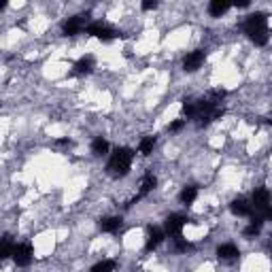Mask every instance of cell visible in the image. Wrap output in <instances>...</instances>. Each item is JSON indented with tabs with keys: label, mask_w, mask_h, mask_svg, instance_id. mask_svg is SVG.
I'll return each instance as SVG.
<instances>
[{
	"label": "cell",
	"mask_w": 272,
	"mask_h": 272,
	"mask_svg": "<svg viewBox=\"0 0 272 272\" xmlns=\"http://www.w3.org/2000/svg\"><path fill=\"white\" fill-rule=\"evenodd\" d=\"M85 32L90 34V36H96V38H100L102 42H108V40H113L115 36H119V34L110 28L108 24H104V22H92L88 28H85Z\"/></svg>",
	"instance_id": "cell-3"
},
{
	"label": "cell",
	"mask_w": 272,
	"mask_h": 272,
	"mask_svg": "<svg viewBox=\"0 0 272 272\" xmlns=\"http://www.w3.org/2000/svg\"><path fill=\"white\" fill-rule=\"evenodd\" d=\"M13 251H15V244L11 240V236H4L2 238V249H0V258L2 260H8V258H13Z\"/></svg>",
	"instance_id": "cell-22"
},
{
	"label": "cell",
	"mask_w": 272,
	"mask_h": 272,
	"mask_svg": "<svg viewBox=\"0 0 272 272\" xmlns=\"http://www.w3.org/2000/svg\"><path fill=\"white\" fill-rule=\"evenodd\" d=\"M242 30L244 34L253 40V45L264 47L268 45L270 40V34H268V15L264 11H255L251 15H246V20L242 24Z\"/></svg>",
	"instance_id": "cell-1"
},
{
	"label": "cell",
	"mask_w": 272,
	"mask_h": 272,
	"mask_svg": "<svg viewBox=\"0 0 272 272\" xmlns=\"http://www.w3.org/2000/svg\"><path fill=\"white\" fill-rule=\"evenodd\" d=\"M268 249H270V253H272V236H270V240H268Z\"/></svg>",
	"instance_id": "cell-27"
},
{
	"label": "cell",
	"mask_w": 272,
	"mask_h": 272,
	"mask_svg": "<svg viewBox=\"0 0 272 272\" xmlns=\"http://www.w3.org/2000/svg\"><path fill=\"white\" fill-rule=\"evenodd\" d=\"M238 255H240V251H238V246L232 244V242H224L217 246V258L219 260H236Z\"/></svg>",
	"instance_id": "cell-14"
},
{
	"label": "cell",
	"mask_w": 272,
	"mask_h": 272,
	"mask_svg": "<svg viewBox=\"0 0 272 272\" xmlns=\"http://www.w3.org/2000/svg\"><path fill=\"white\" fill-rule=\"evenodd\" d=\"M187 221L190 219H187L185 215H181V212H172V215H168L166 221H164L166 236H181V230L185 228Z\"/></svg>",
	"instance_id": "cell-5"
},
{
	"label": "cell",
	"mask_w": 272,
	"mask_h": 272,
	"mask_svg": "<svg viewBox=\"0 0 272 272\" xmlns=\"http://www.w3.org/2000/svg\"><path fill=\"white\" fill-rule=\"evenodd\" d=\"M204 60H206V51H204V49H194V51H190V54L183 58V70H185V72L200 70V66L204 64Z\"/></svg>",
	"instance_id": "cell-6"
},
{
	"label": "cell",
	"mask_w": 272,
	"mask_h": 272,
	"mask_svg": "<svg viewBox=\"0 0 272 272\" xmlns=\"http://www.w3.org/2000/svg\"><path fill=\"white\" fill-rule=\"evenodd\" d=\"M96 68V58L94 56H83L72 64V72L74 74H90Z\"/></svg>",
	"instance_id": "cell-10"
},
{
	"label": "cell",
	"mask_w": 272,
	"mask_h": 272,
	"mask_svg": "<svg viewBox=\"0 0 272 272\" xmlns=\"http://www.w3.org/2000/svg\"><path fill=\"white\" fill-rule=\"evenodd\" d=\"M230 210H232V215H236V217H249L253 206L244 198H234L230 202Z\"/></svg>",
	"instance_id": "cell-11"
},
{
	"label": "cell",
	"mask_w": 272,
	"mask_h": 272,
	"mask_svg": "<svg viewBox=\"0 0 272 272\" xmlns=\"http://www.w3.org/2000/svg\"><path fill=\"white\" fill-rule=\"evenodd\" d=\"M196 198H198V187L196 185H187V187H183V192L178 194V200H181V204H185V206L194 204Z\"/></svg>",
	"instance_id": "cell-17"
},
{
	"label": "cell",
	"mask_w": 272,
	"mask_h": 272,
	"mask_svg": "<svg viewBox=\"0 0 272 272\" xmlns=\"http://www.w3.org/2000/svg\"><path fill=\"white\" fill-rule=\"evenodd\" d=\"M183 115L187 119H196V115H198V104H196V100H185L183 102Z\"/></svg>",
	"instance_id": "cell-23"
},
{
	"label": "cell",
	"mask_w": 272,
	"mask_h": 272,
	"mask_svg": "<svg viewBox=\"0 0 272 272\" xmlns=\"http://www.w3.org/2000/svg\"><path fill=\"white\" fill-rule=\"evenodd\" d=\"M166 238V232L162 228H156V226H149L147 230V242H144V251H156L158 246L164 242Z\"/></svg>",
	"instance_id": "cell-9"
},
{
	"label": "cell",
	"mask_w": 272,
	"mask_h": 272,
	"mask_svg": "<svg viewBox=\"0 0 272 272\" xmlns=\"http://www.w3.org/2000/svg\"><path fill=\"white\" fill-rule=\"evenodd\" d=\"M264 219H268V221H272V206L266 210V212H264Z\"/></svg>",
	"instance_id": "cell-26"
},
{
	"label": "cell",
	"mask_w": 272,
	"mask_h": 272,
	"mask_svg": "<svg viewBox=\"0 0 272 272\" xmlns=\"http://www.w3.org/2000/svg\"><path fill=\"white\" fill-rule=\"evenodd\" d=\"M153 149H156V136H144V138H140L138 142V153L140 156H151Z\"/></svg>",
	"instance_id": "cell-19"
},
{
	"label": "cell",
	"mask_w": 272,
	"mask_h": 272,
	"mask_svg": "<svg viewBox=\"0 0 272 272\" xmlns=\"http://www.w3.org/2000/svg\"><path fill=\"white\" fill-rule=\"evenodd\" d=\"M85 15H72L68 17V20L62 24V34L64 36H76V34H81V30L85 28Z\"/></svg>",
	"instance_id": "cell-8"
},
{
	"label": "cell",
	"mask_w": 272,
	"mask_h": 272,
	"mask_svg": "<svg viewBox=\"0 0 272 272\" xmlns=\"http://www.w3.org/2000/svg\"><path fill=\"white\" fill-rule=\"evenodd\" d=\"M115 260H102L98 264H94V266L90 268V272H113L115 270Z\"/></svg>",
	"instance_id": "cell-21"
},
{
	"label": "cell",
	"mask_w": 272,
	"mask_h": 272,
	"mask_svg": "<svg viewBox=\"0 0 272 272\" xmlns=\"http://www.w3.org/2000/svg\"><path fill=\"white\" fill-rule=\"evenodd\" d=\"M92 153H94L96 158L106 156V153H108V140L102 138V136H96V138L92 140Z\"/></svg>",
	"instance_id": "cell-18"
},
{
	"label": "cell",
	"mask_w": 272,
	"mask_h": 272,
	"mask_svg": "<svg viewBox=\"0 0 272 272\" xmlns=\"http://www.w3.org/2000/svg\"><path fill=\"white\" fill-rule=\"evenodd\" d=\"M251 206L260 212H266L270 208V202H272V194L266 190V187H255L253 196H251Z\"/></svg>",
	"instance_id": "cell-7"
},
{
	"label": "cell",
	"mask_w": 272,
	"mask_h": 272,
	"mask_svg": "<svg viewBox=\"0 0 272 272\" xmlns=\"http://www.w3.org/2000/svg\"><path fill=\"white\" fill-rule=\"evenodd\" d=\"M172 249H174L176 253H187V251L194 249V244H192L190 240H185L183 236H174V238H172Z\"/></svg>",
	"instance_id": "cell-20"
},
{
	"label": "cell",
	"mask_w": 272,
	"mask_h": 272,
	"mask_svg": "<svg viewBox=\"0 0 272 272\" xmlns=\"http://www.w3.org/2000/svg\"><path fill=\"white\" fill-rule=\"evenodd\" d=\"M262 226H264V215L251 217V224L242 230V236H244V238H249V240H251V238H255V236H260Z\"/></svg>",
	"instance_id": "cell-13"
},
{
	"label": "cell",
	"mask_w": 272,
	"mask_h": 272,
	"mask_svg": "<svg viewBox=\"0 0 272 272\" xmlns=\"http://www.w3.org/2000/svg\"><path fill=\"white\" fill-rule=\"evenodd\" d=\"M140 8H142V11H153V8H158V2H156V0H147V2L140 4Z\"/></svg>",
	"instance_id": "cell-25"
},
{
	"label": "cell",
	"mask_w": 272,
	"mask_h": 272,
	"mask_svg": "<svg viewBox=\"0 0 272 272\" xmlns=\"http://www.w3.org/2000/svg\"><path fill=\"white\" fill-rule=\"evenodd\" d=\"M132 162H134V151L130 147H117L108 158V164H106V172L115 178H122L130 172L132 168Z\"/></svg>",
	"instance_id": "cell-2"
},
{
	"label": "cell",
	"mask_w": 272,
	"mask_h": 272,
	"mask_svg": "<svg viewBox=\"0 0 272 272\" xmlns=\"http://www.w3.org/2000/svg\"><path fill=\"white\" fill-rule=\"evenodd\" d=\"M230 8H232V4L226 2V0H212V2H208V15L210 17H224Z\"/></svg>",
	"instance_id": "cell-15"
},
{
	"label": "cell",
	"mask_w": 272,
	"mask_h": 272,
	"mask_svg": "<svg viewBox=\"0 0 272 272\" xmlns=\"http://www.w3.org/2000/svg\"><path fill=\"white\" fill-rule=\"evenodd\" d=\"M183 128H185V119H174V122L168 126V132H181Z\"/></svg>",
	"instance_id": "cell-24"
},
{
	"label": "cell",
	"mask_w": 272,
	"mask_h": 272,
	"mask_svg": "<svg viewBox=\"0 0 272 272\" xmlns=\"http://www.w3.org/2000/svg\"><path fill=\"white\" fill-rule=\"evenodd\" d=\"M124 226V219L122 217H102L100 219V230L102 232H106V234H117L119 230H122Z\"/></svg>",
	"instance_id": "cell-12"
},
{
	"label": "cell",
	"mask_w": 272,
	"mask_h": 272,
	"mask_svg": "<svg viewBox=\"0 0 272 272\" xmlns=\"http://www.w3.org/2000/svg\"><path fill=\"white\" fill-rule=\"evenodd\" d=\"M156 185H158V178L153 176V172H144L142 181H140V190H138V200L142 198V196L151 194L153 190H156Z\"/></svg>",
	"instance_id": "cell-16"
},
{
	"label": "cell",
	"mask_w": 272,
	"mask_h": 272,
	"mask_svg": "<svg viewBox=\"0 0 272 272\" xmlns=\"http://www.w3.org/2000/svg\"><path fill=\"white\" fill-rule=\"evenodd\" d=\"M32 258H34V251H32V244H30V242H20V244H15V251H13V262H15V266L28 268L30 264H32Z\"/></svg>",
	"instance_id": "cell-4"
}]
</instances>
